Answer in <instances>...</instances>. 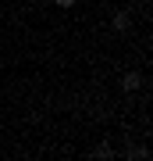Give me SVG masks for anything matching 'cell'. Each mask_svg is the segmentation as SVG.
<instances>
[{
	"mask_svg": "<svg viewBox=\"0 0 153 161\" xmlns=\"http://www.w3.org/2000/svg\"><path fill=\"white\" fill-rule=\"evenodd\" d=\"M110 25H114V32H128L132 29V14L128 11H118V14L110 18Z\"/></svg>",
	"mask_w": 153,
	"mask_h": 161,
	"instance_id": "obj_1",
	"label": "cell"
},
{
	"mask_svg": "<svg viewBox=\"0 0 153 161\" xmlns=\"http://www.w3.org/2000/svg\"><path fill=\"white\" fill-rule=\"evenodd\" d=\"M139 86H142V75H139V72H128L125 79H121V90H125V93H132V90H139Z\"/></svg>",
	"mask_w": 153,
	"mask_h": 161,
	"instance_id": "obj_2",
	"label": "cell"
},
{
	"mask_svg": "<svg viewBox=\"0 0 153 161\" xmlns=\"http://www.w3.org/2000/svg\"><path fill=\"white\" fill-rule=\"evenodd\" d=\"M57 7H75V0H54Z\"/></svg>",
	"mask_w": 153,
	"mask_h": 161,
	"instance_id": "obj_3",
	"label": "cell"
},
{
	"mask_svg": "<svg viewBox=\"0 0 153 161\" xmlns=\"http://www.w3.org/2000/svg\"><path fill=\"white\" fill-rule=\"evenodd\" d=\"M139 4H150V0H139Z\"/></svg>",
	"mask_w": 153,
	"mask_h": 161,
	"instance_id": "obj_4",
	"label": "cell"
}]
</instances>
